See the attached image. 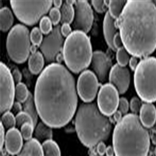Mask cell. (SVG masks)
Segmentation results:
<instances>
[{
	"instance_id": "6da1fadb",
	"label": "cell",
	"mask_w": 156,
	"mask_h": 156,
	"mask_svg": "<svg viewBox=\"0 0 156 156\" xmlns=\"http://www.w3.org/2000/svg\"><path fill=\"white\" fill-rule=\"evenodd\" d=\"M34 99L42 122L51 128L66 126L74 116L78 102L73 75L61 64L49 65L38 77Z\"/></svg>"
},
{
	"instance_id": "7a4b0ae2",
	"label": "cell",
	"mask_w": 156,
	"mask_h": 156,
	"mask_svg": "<svg viewBox=\"0 0 156 156\" xmlns=\"http://www.w3.org/2000/svg\"><path fill=\"white\" fill-rule=\"evenodd\" d=\"M115 24L124 48L136 57L156 48V6L151 1H128Z\"/></svg>"
},
{
	"instance_id": "3957f363",
	"label": "cell",
	"mask_w": 156,
	"mask_h": 156,
	"mask_svg": "<svg viewBox=\"0 0 156 156\" xmlns=\"http://www.w3.org/2000/svg\"><path fill=\"white\" fill-rule=\"evenodd\" d=\"M150 138L137 115H125L117 123L112 135L115 156H148Z\"/></svg>"
},
{
	"instance_id": "277c9868",
	"label": "cell",
	"mask_w": 156,
	"mask_h": 156,
	"mask_svg": "<svg viewBox=\"0 0 156 156\" xmlns=\"http://www.w3.org/2000/svg\"><path fill=\"white\" fill-rule=\"evenodd\" d=\"M77 136L86 147L92 148L109 138L112 125L108 118L100 111L95 103L81 104L75 119Z\"/></svg>"
},
{
	"instance_id": "5b68a950",
	"label": "cell",
	"mask_w": 156,
	"mask_h": 156,
	"mask_svg": "<svg viewBox=\"0 0 156 156\" xmlns=\"http://www.w3.org/2000/svg\"><path fill=\"white\" fill-rule=\"evenodd\" d=\"M62 55L72 72L77 74L84 70L91 63L93 55L90 38L83 32L74 31L65 41Z\"/></svg>"
},
{
	"instance_id": "8992f818",
	"label": "cell",
	"mask_w": 156,
	"mask_h": 156,
	"mask_svg": "<svg viewBox=\"0 0 156 156\" xmlns=\"http://www.w3.org/2000/svg\"><path fill=\"white\" fill-rule=\"evenodd\" d=\"M134 71V87L139 98L145 103L156 101L155 57H145L139 62Z\"/></svg>"
},
{
	"instance_id": "52a82bcc",
	"label": "cell",
	"mask_w": 156,
	"mask_h": 156,
	"mask_svg": "<svg viewBox=\"0 0 156 156\" xmlns=\"http://www.w3.org/2000/svg\"><path fill=\"white\" fill-rule=\"evenodd\" d=\"M30 34L27 27L21 24L15 25L9 31L7 40V49L12 61L22 63L30 53Z\"/></svg>"
},
{
	"instance_id": "ba28073f",
	"label": "cell",
	"mask_w": 156,
	"mask_h": 156,
	"mask_svg": "<svg viewBox=\"0 0 156 156\" xmlns=\"http://www.w3.org/2000/svg\"><path fill=\"white\" fill-rule=\"evenodd\" d=\"M52 1H10L14 13L20 22L29 26L38 23L50 10Z\"/></svg>"
},
{
	"instance_id": "9c48e42d",
	"label": "cell",
	"mask_w": 156,
	"mask_h": 156,
	"mask_svg": "<svg viewBox=\"0 0 156 156\" xmlns=\"http://www.w3.org/2000/svg\"><path fill=\"white\" fill-rule=\"evenodd\" d=\"M1 113L11 110L15 97L14 81L10 70L1 62Z\"/></svg>"
},
{
	"instance_id": "30bf717a",
	"label": "cell",
	"mask_w": 156,
	"mask_h": 156,
	"mask_svg": "<svg viewBox=\"0 0 156 156\" xmlns=\"http://www.w3.org/2000/svg\"><path fill=\"white\" fill-rule=\"evenodd\" d=\"M116 88L110 83H106L101 87L98 95V107L106 116L112 115L118 110L120 98Z\"/></svg>"
},
{
	"instance_id": "8fae6325",
	"label": "cell",
	"mask_w": 156,
	"mask_h": 156,
	"mask_svg": "<svg viewBox=\"0 0 156 156\" xmlns=\"http://www.w3.org/2000/svg\"><path fill=\"white\" fill-rule=\"evenodd\" d=\"M95 73L90 70L83 71L77 80V89L78 95L86 103L94 100L97 95L99 83Z\"/></svg>"
},
{
	"instance_id": "7c38bea8",
	"label": "cell",
	"mask_w": 156,
	"mask_h": 156,
	"mask_svg": "<svg viewBox=\"0 0 156 156\" xmlns=\"http://www.w3.org/2000/svg\"><path fill=\"white\" fill-rule=\"evenodd\" d=\"M63 39L60 25H57L50 33L43 39L40 49L47 62H54L62 50Z\"/></svg>"
},
{
	"instance_id": "4fadbf2b",
	"label": "cell",
	"mask_w": 156,
	"mask_h": 156,
	"mask_svg": "<svg viewBox=\"0 0 156 156\" xmlns=\"http://www.w3.org/2000/svg\"><path fill=\"white\" fill-rule=\"evenodd\" d=\"M75 17L73 27L75 30L87 34L92 27L94 20L93 11L87 1H76L75 4Z\"/></svg>"
},
{
	"instance_id": "5bb4252c",
	"label": "cell",
	"mask_w": 156,
	"mask_h": 156,
	"mask_svg": "<svg viewBox=\"0 0 156 156\" xmlns=\"http://www.w3.org/2000/svg\"><path fill=\"white\" fill-rule=\"evenodd\" d=\"M110 84L116 88L120 94L126 93L130 85V72L126 67L116 64L112 67L109 75Z\"/></svg>"
},
{
	"instance_id": "9a60e30c",
	"label": "cell",
	"mask_w": 156,
	"mask_h": 156,
	"mask_svg": "<svg viewBox=\"0 0 156 156\" xmlns=\"http://www.w3.org/2000/svg\"><path fill=\"white\" fill-rule=\"evenodd\" d=\"M91 66L98 79L101 82H105L109 77L112 68L111 59L101 51H96L93 53Z\"/></svg>"
},
{
	"instance_id": "2e32d148",
	"label": "cell",
	"mask_w": 156,
	"mask_h": 156,
	"mask_svg": "<svg viewBox=\"0 0 156 156\" xmlns=\"http://www.w3.org/2000/svg\"><path fill=\"white\" fill-rule=\"evenodd\" d=\"M23 137L17 128L9 129L5 136V149L11 155L18 154L23 146Z\"/></svg>"
},
{
	"instance_id": "e0dca14e",
	"label": "cell",
	"mask_w": 156,
	"mask_h": 156,
	"mask_svg": "<svg viewBox=\"0 0 156 156\" xmlns=\"http://www.w3.org/2000/svg\"><path fill=\"white\" fill-rule=\"evenodd\" d=\"M140 119L141 124L145 128H151L156 122V108L153 104L145 103L140 110Z\"/></svg>"
},
{
	"instance_id": "ac0fdd59",
	"label": "cell",
	"mask_w": 156,
	"mask_h": 156,
	"mask_svg": "<svg viewBox=\"0 0 156 156\" xmlns=\"http://www.w3.org/2000/svg\"><path fill=\"white\" fill-rule=\"evenodd\" d=\"M117 27L115 24V20L110 16L109 12L106 13L103 22L104 36L107 44L110 48L115 51L113 44L114 36L117 33Z\"/></svg>"
},
{
	"instance_id": "d6986e66",
	"label": "cell",
	"mask_w": 156,
	"mask_h": 156,
	"mask_svg": "<svg viewBox=\"0 0 156 156\" xmlns=\"http://www.w3.org/2000/svg\"><path fill=\"white\" fill-rule=\"evenodd\" d=\"M17 156H44L42 145L35 138L27 141Z\"/></svg>"
},
{
	"instance_id": "ffe728a7",
	"label": "cell",
	"mask_w": 156,
	"mask_h": 156,
	"mask_svg": "<svg viewBox=\"0 0 156 156\" xmlns=\"http://www.w3.org/2000/svg\"><path fill=\"white\" fill-rule=\"evenodd\" d=\"M44 66L43 55L39 51L32 54L28 60V66L31 73L38 75L42 71Z\"/></svg>"
},
{
	"instance_id": "44dd1931",
	"label": "cell",
	"mask_w": 156,
	"mask_h": 156,
	"mask_svg": "<svg viewBox=\"0 0 156 156\" xmlns=\"http://www.w3.org/2000/svg\"><path fill=\"white\" fill-rule=\"evenodd\" d=\"M34 135L36 139L39 142H44L48 140H52L53 136L51 128L43 122H40L35 127Z\"/></svg>"
},
{
	"instance_id": "7402d4cb",
	"label": "cell",
	"mask_w": 156,
	"mask_h": 156,
	"mask_svg": "<svg viewBox=\"0 0 156 156\" xmlns=\"http://www.w3.org/2000/svg\"><path fill=\"white\" fill-rule=\"evenodd\" d=\"M0 27L3 32H7L13 24L14 18L11 10L5 7L0 10Z\"/></svg>"
},
{
	"instance_id": "603a6c76",
	"label": "cell",
	"mask_w": 156,
	"mask_h": 156,
	"mask_svg": "<svg viewBox=\"0 0 156 156\" xmlns=\"http://www.w3.org/2000/svg\"><path fill=\"white\" fill-rule=\"evenodd\" d=\"M23 109L24 112H26L31 117L33 120L35 127H36L37 123L38 116L39 115L35 103L34 97L30 92L28 98L23 104Z\"/></svg>"
},
{
	"instance_id": "cb8c5ba5",
	"label": "cell",
	"mask_w": 156,
	"mask_h": 156,
	"mask_svg": "<svg viewBox=\"0 0 156 156\" xmlns=\"http://www.w3.org/2000/svg\"><path fill=\"white\" fill-rule=\"evenodd\" d=\"M61 24H70L73 22L75 17V9L73 5L65 2L62 5L60 10Z\"/></svg>"
},
{
	"instance_id": "d4e9b609",
	"label": "cell",
	"mask_w": 156,
	"mask_h": 156,
	"mask_svg": "<svg viewBox=\"0 0 156 156\" xmlns=\"http://www.w3.org/2000/svg\"><path fill=\"white\" fill-rule=\"evenodd\" d=\"M44 156H61L58 145L53 140L44 141L42 144Z\"/></svg>"
},
{
	"instance_id": "484cf974",
	"label": "cell",
	"mask_w": 156,
	"mask_h": 156,
	"mask_svg": "<svg viewBox=\"0 0 156 156\" xmlns=\"http://www.w3.org/2000/svg\"><path fill=\"white\" fill-rule=\"evenodd\" d=\"M127 1H110L108 7L109 13L113 19L116 20L120 15Z\"/></svg>"
},
{
	"instance_id": "4316f807",
	"label": "cell",
	"mask_w": 156,
	"mask_h": 156,
	"mask_svg": "<svg viewBox=\"0 0 156 156\" xmlns=\"http://www.w3.org/2000/svg\"><path fill=\"white\" fill-rule=\"evenodd\" d=\"M29 93L24 83L20 82L17 84L15 88V98L17 101L24 103L28 98Z\"/></svg>"
},
{
	"instance_id": "83f0119b",
	"label": "cell",
	"mask_w": 156,
	"mask_h": 156,
	"mask_svg": "<svg viewBox=\"0 0 156 156\" xmlns=\"http://www.w3.org/2000/svg\"><path fill=\"white\" fill-rule=\"evenodd\" d=\"M1 123L6 129H9L15 128L16 125V117L10 111L3 113L1 118Z\"/></svg>"
},
{
	"instance_id": "f1b7e54d",
	"label": "cell",
	"mask_w": 156,
	"mask_h": 156,
	"mask_svg": "<svg viewBox=\"0 0 156 156\" xmlns=\"http://www.w3.org/2000/svg\"><path fill=\"white\" fill-rule=\"evenodd\" d=\"M116 59L118 64L120 66L126 67L130 60L128 52L122 46L117 50Z\"/></svg>"
},
{
	"instance_id": "f546056e",
	"label": "cell",
	"mask_w": 156,
	"mask_h": 156,
	"mask_svg": "<svg viewBox=\"0 0 156 156\" xmlns=\"http://www.w3.org/2000/svg\"><path fill=\"white\" fill-rule=\"evenodd\" d=\"M34 129L35 126L33 124L29 123L23 124L20 128V132L23 138L27 141L31 139Z\"/></svg>"
},
{
	"instance_id": "4dcf8cb0",
	"label": "cell",
	"mask_w": 156,
	"mask_h": 156,
	"mask_svg": "<svg viewBox=\"0 0 156 156\" xmlns=\"http://www.w3.org/2000/svg\"><path fill=\"white\" fill-rule=\"evenodd\" d=\"M15 117L16 125L18 128H21L23 124L26 123H30L34 126L33 120L31 117L24 111H22L19 114H17Z\"/></svg>"
},
{
	"instance_id": "1f68e13d",
	"label": "cell",
	"mask_w": 156,
	"mask_h": 156,
	"mask_svg": "<svg viewBox=\"0 0 156 156\" xmlns=\"http://www.w3.org/2000/svg\"><path fill=\"white\" fill-rule=\"evenodd\" d=\"M30 39L33 45L37 47L40 46L43 41V37L40 29L37 27L33 29L30 34Z\"/></svg>"
},
{
	"instance_id": "d6a6232c",
	"label": "cell",
	"mask_w": 156,
	"mask_h": 156,
	"mask_svg": "<svg viewBox=\"0 0 156 156\" xmlns=\"http://www.w3.org/2000/svg\"><path fill=\"white\" fill-rule=\"evenodd\" d=\"M51 21L49 17L44 16L40 20V27L42 34L48 35L52 30Z\"/></svg>"
},
{
	"instance_id": "836d02e7",
	"label": "cell",
	"mask_w": 156,
	"mask_h": 156,
	"mask_svg": "<svg viewBox=\"0 0 156 156\" xmlns=\"http://www.w3.org/2000/svg\"><path fill=\"white\" fill-rule=\"evenodd\" d=\"M49 15L52 23L55 26H57L61 21V12L59 9L56 7L51 9Z\"/></svg>"
},
{
	"instance_id": "e575fe53",
	"label": "cell",
	"mask_w": 156,
	"mask_h": 156,
	"mask_svg": "<svg viewBox=\"0 0 156 156\" xmlns=\"http://www.w3.org/2000/svg\"><path fill=\"white\" fill-rule=\"evenodd\" d=\"M129 104L130 109L132 111V113L137 115L140 112L143 105L140 98L136 97L133 98L130 100V103Z\"/></svg>"
},
{
	"instance_id": "d590c367",
	"label": "cell",
	"mask_w": 156,
	"mask_h": 156,
	"mask_svg": "<svg viewBox=\"0 0 156 156\" xmlns=\"http://www.w3.org/2000/svg\"><path fill=\"white\" fill-rule=\"evenodd\" d=\"M92 4L94 9L99 13H103L106 10V7L108 6L109 1H92Z\"/></svg>"
},
{
	"instance_id": "8d00e7d4",
	"label": "cell",
	"mask_w": 156,
	"mask_h": 156,
	"mask_svg": "<svg viewBox=\"0 0 156 156\" xmlns=\"http://www.w3.org/2000/svg\"><path fill=\"white\" fill-rule=\"evenodd\" d=\"M130 108V104L128 100L124 97L120 98L118 110H119L122 115L127 114Z\"/></svg>"
},
{
	"instance_id": "74e56055",
	"label": "cell",
	"mask_w": 156,
	"mask_h": 156,
	"mask_svg": "<svg viewBox=\"0 0 156 156\" xmlns=\"http://www.w3.org/2000/svg\"><path fill=\"white\" fill-rule=\"evenodd\" d=\"M113 44L115 49L117 50L122 47V42L121 39L120 35L119 33H117L114 36L113 40Z\"/></svg>"
},
{
	"instance_id": "f35d334b",
	"label": "cell",
	"mask_w": 156,
	"mask_h": 156,
	"mask_svg": "<svg viewBox=\"0 0 156 156\" xmlns=\"http://www.w3.org/2000/svg\"><path fill=\"white\" fill-rule=\"evenodd\" d=\"M96 153L100 156H103L106 154L107 146L104 142H100L96 145Z\"/></svg>"
},
{
	"instance_id": "ab89813d",
	"label": "cell",
	"mask_w": 156,
	"mask_h": 156,
	"mask_svg": "<svg viewBox=\"0 0 156 156\" xmlns=\"http://www.w3.org/2000/svg\"><path fill=\"white\" fill-rule=\"evenodd\" d=\"M61 32L62 36L67 37L72 33V28L70 26L69 24H62V26L61 27Z\"/></svg>"
},
{
	"instance_id": "60d3db41",
	"label": "cell",
	"mask_w": 156,
	"mask_h": 156,
	"mask_svg": "<svg viewBox=\"0 0 156 156\" xmlns=\"http://www.w3.org/2000/svg\"><path fill=\"white\" fill-rule=\"evenodd\" d=\"M12 77L14 82L17 84L20 83L21 82L22 79V75L20 73V71L18 69L16 68L14 69L12 73Z\"/></svg>"
},
{
	"instance_id": "b9f144b4",
	"label": "cell",
	"mask_w": 156,
	"mask_h": 156,
	"mask_svg": "<svg viewBox=\"0 0 156 156\" xmlns=\"http://www.w3.org/2000/svg\"><path fill=\"white\" fill-rule=\"evenodd\" d=\"M22 109L23 108L20 103L17 101L14 102L11 110H12V113L16 115L17 114L22 112Z\"/></svg>"
},
{
	"instance_id": "7bdbcfd3",
	"label": "cell",
	"mask_w": 156,
	"mask_h": 156,
	"mask_svg": "<svg viewBox=\"0 0 156 156\" xmlns=\"http://www.w3.org/2000/svg\"><path fill=\"white\" fill-rule=\"evenodd\" d=\"M129 63L131 70L133 71L135 70L139 63L138 62L137 57H134V56L131 57L129 60Z\"/></svg>"
},
{
	"instance_id": "ee69618b",
	"label": "cell",
	"mask_w": 156,
	"mask_h": 156,
	"mask_svg": "<svg viewBox=\"0 0 156 156\" xmlns=\"http://www.w3.org/2000/svg\"><path fill=\"white\" fill-rule=\"evenodd\" d=\"M5 128L1 123V130H0V136H1V150L3 148V146L5 144Z\"/></svg>"
},
{
	"instance_id": "f6af8a7d",
	"label": "cell",
	"mask_w": 156,
	"mask_h": 156,
	"mask_svg": "<svg viewBox=\"0 0 156 156\" xmlns=\"http://www.w3.org/2000/svg\"><path fill=\"white\" fill-rule=\"evenodd\" d=\"M113 116V119H114V121H115L117 123H118L121 120L122 117V114L120 112L119 110H117L116 111H115L114 112V114L112 115Z\"/></svg>"
},
{
	"instance_id": "bcb514c9",
	"label": "cell",
	"mask_w": 156,
	"mask_h": 156,
	"mask_svg": "<svg viewBox=\"0 0 156 156\" xmlns=\"http://www.w3.org/2000/svg\"><path fill=\"white\" fill-rule=\"evenodd\" d=\"M105 154L106 156H114L115 153L113 147L111 146L107 147Z\"/></svg>"
},
{
	"instance_id": "7dc6e473",
	"label": "cell",
	"mask_w": 156,
	"mask_h": 156,
	"mask_svg": "<svg viewBox=\"0 0 156 156\" xmlns=\"http://www.w3.org/2000/svg\"><path fill=\"white\" fill-rule=\"evenodd\" d=\"M53 2H54L53 3H54L55 7L57 8V9H59L61 7L62 5V1H60V0H59V1L56 0V1H53Z\"/></svg>"
},
{
	"instance_id": "c3c4849f",
	"label": "cell",
	"mask_w": 156,
	"mask_h": 156,
	"mask_svg": "<svg viewBox=\"0 0 156 156\" xmlns=\"http://www.w3.org/2000/svg\"><path fill=\"white\" fill-rule=\"evenodd\" d=\"M63 59V55H62V54H61V53H59V55H57V57H56V60H57L58 63H59V64H60Z\"/></svg>"
},
{
	"instance_id": "681fc988",
	"label": "cell",
	"mask_w": 156,
	"mask_h": 156,
	"mask_svg": "<svg viewBox=\"0 0 156 156\" xmlns=\"http://www.w3.org/2000/svg\"><path fill=\"white\" fill-rule=\"evenodd\" d=\"M9 154L7 151L6 150V149H4L3 148L1 150V156H9Z\"/></svg>"
},
{
	"instance_id": "f907efd6",
	"label": "cell",
	"mask_w": 156,
	"mask_h": 156,
	"mask_svg": "<svg viewBox=\"0 0 156 156\" xmlns=\"http://www.w3.org/2000/svg\"><path fill=\"white\" fill-rule=\"evenodd\" d=\"M37 46L35 45H34L33 44L32 46L30 47V51L32 54H34L37 52Z\"/></svg>"
},
{
	"instance_id": "816d5d0a",
	"label": "cell",
	"mask_w": 156,
	"mask_h": 156,
	"mask_svg": "<svg viewBox=\"0 0 156 156\" xmlns=\"http://www.w3.org/2000/svg\"><path fill=\"white\" fill-rule=\"evenodd\" d=\"M66 2L70 5H73L74 4H75L76 1H66Z\"/></svg>"
},
{
	"instance_id": "f5cc1de1",
	"label": "cell",
	"mask_w": 156,
	"mask_h": 156,
	"mask_svg": "<svg viewBox=\"0 0 156 156\" xmlns=\"http://www.w3.org/2000/svg\"><path fill=\"white\" fill-rule=\"evenodd\" d=\"M90 156H100L98 154L96 153V152H92L90 154Z\"/></svg>"
},
{
	"instance_id": "db71d44e",
	"label": "cell",
	"mask_w": 156,
	"mask_h": 156,
	"mask_svg": "<svg viewBox=\"0 0 156 156\" xmlns=\"http://www.w3.org/2000/svg\"><path fill=\"white\" fill-rule=\"evenodd\" d=\"M148 156H150V154H148Z\"/></svg>"
},
{
	"instance_id": "11a10c76",
	"label": "cell",
	"mask_w": 156,
	"mask_h": 156,
	"mask_svg": "<svg viewBox=\"0 0 156 156\" xmlns=\"http://www.w3.org/2000/svg\"><path fill=\"white\" fill-rule=\"evenodd\" d=\"M11 156H14V155H12Z\"/></svg>"
}]
</instances>
